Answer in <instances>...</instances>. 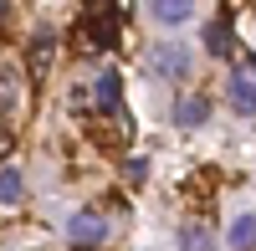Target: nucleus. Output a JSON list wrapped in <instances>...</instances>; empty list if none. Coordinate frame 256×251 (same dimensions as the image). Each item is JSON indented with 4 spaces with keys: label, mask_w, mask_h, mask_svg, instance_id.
<instances>
[{
    "label": "nucleus",
    "mask_w": 256,
    "mask_h": 251,
    "mask_svg": "<svg viewBox=\"0 0 256 251\" xmlns=\"http://www.w3.org/2000/svg\"><path fill=\"white\" fill-rule=\"evenodd\" d=\"M10 102V67H0V108Z\"/></svg>",
    "instance_id": "obj_14"
},
{
    "label": "nucleus",
    "mask_w": 256,
    "mask_h": 251,
    "mask_svg": "<svg viewBox=\"0 0 256 251\" xmlns=\"http://www.w3.org/2000/svg\"><path fill=\"white\" fill-rule=\"evenodd\" d=\"M92 98H98V108H102V113H118V77H113V72H102V77H98V88H92Z\"/></svg>",
    "instance_id": "obj_11"
},
{
    "label": "nucleus",
    "mask_w": 256,
    "mask_h": 251,
    "mask_svg": "<svg viewBox=\"0 0 256 251\" xmlns=\"http://www.w3.org/2000/svg\"><path fill=\"white\" fill-rule=\"evenodd\" d=\"M67 231H72V241H77L82 251H92V246H98L102 236H108V220H102L98 210H77V216H72V226H67Z\"/></svg>",
    "instance_id": "obj_2"
},
{
    "label": "nucleus",
    "mask_w": 256,
    "mask_h": 251,
    "mask_svg": "<svg viewBox=\"0 0 256 251\" xmlns=\"http://www.w3.org/2000/svg\"><path fill=\"white\" fill-rule=\"evenodd\" d=\"M10 154V128H0V159Z\"/></svg>",
    "instance_id": "obj_15"
},
{
    "label": "nucleus",
    "mask_w": 256,
    "mask_h": 251,
    "mask_svg": "<svg viewBox=\"0 0 256 251\" xmlns=\"http://www.w3.org/2000/svg\"><path fill=\"white\" fill-rule=\"evenodd\" d=\"M241 77L256 88V52H241Z\"/></svg>",
    "instance_id": "obj_13"
},
{
    "label": "nucleus",
    "mask_w": 256,
    "mask_h": 251,
    "mask_svg": "<svg viewBox=\"0 0 256 251\" xmlns=\"http://www.w3.org/2000/svg\"><path fill=\"white\" fill-rule=\"evenodd\" d=\"M52 52H56V36H52V31H36V41H31V56H26L31 77H46V72H52Z\"/></svg>",
    "instance_id": "obj_5"
},
{
    "label": "nucleus",
    "mask_w": 256,
    "mask_h": 251,
    "mask_svg": "<svg viewBox=\"0 0 256 251\" xmlns=\"http://www.w3.org/2000/svg\"><path fill=\"white\" fill-rule=\"evenodd\" d=\"M174 123H180V128H205V123H210V102L205 98H180L174 102Z\"/></svg>",
    "instance_id": "obj_6"
},
{
    "label": "nucleus",
    "mask_w": 256,
    "mask_h": 251,
    "mask_svg": "<svg viewBox=\"0 0 256 251\" xmlns=\"http://www.w3.org/2000/svg\"><path fill=\"white\" fill-rule=\"evenodd\" d=\"M82 31H88V36H82V41H88V46H92V52H98V46H102V52H108V46H113V41H118V10H108V16H102V20L92 16V20H88V26H82Z\"/></svg>",
    "instance_id": "obj_4"
},
{
    "label": "nucleus",
    "mask_w": 256,
    "mask_h": 251,
    "mask_svg": "<svg viewBox=\"0 0 256 251\" xmlns=\"http://www.w3.org/2000/svg\"><path fill=\"white\" fill-rule=\"evenodd\" d=\"M148 72L164 77V82H180L190 72V52L180 41H159V46H148Z\"/></svg>",
    "instance_id": "obj_1"
},
{
    "label": "nucleus",
    "mask_w": 256,
    "mask_h": 251,
    "mask_svg": "<svg viewBox=\"0 0 256 251\" xmlns=\"http://www.w3.org/2000/svg\"><path fill=\"white\" fill-rule=\"evenodd\" d=\"M26 200V180H20V170H0V205H20Z\"/></svg>",
    "instance_id": "obj_8"
},
{
    "label": "nucleus",
    "mask_w": 256,
    "mask_h": 251,
    "mask_svg": "<svg viewBox=\"0 0 256 251\" xmlns=\"http://www.w3.org/2000/svg\"><path fill=\"white\" fill-rule=\"evenodd\" d=\"M180 251H216V241L205 226H190V231H180Z\"/></svg>",
    "instance_id": "obj_12"
},
{
    "label": "nucleus",
    "mask_w": 256,
    "mask_h": 251,
    "mask_svg": "<svg viewBox=\"0 0 256 251\" xmlns=\"http://www.w3.org/2000/svg\"><path fill=\"white\" fill-rule=\"evenodd\" d=\"M190 16H195L190 0H159V6H154V20H159V26H184Z\"/></svg>",
    "instance_id": "obj_7"
},
{
    "label": "nucleus",
    "mask_w": 256,
    "mask_h": 251,
    "mask_svg": "<svg viewBox=\"0 0 256 251\" xmlns=\"http://www.w3.org/2000/svg\"><path fill=\"white\" fill-rule=\"evenodd\" d=\"M205 46H210V52H216V56H226L230 46H236V36H230V20H226V16H220V20H216V26H210V31H205Z\"/></svg>",
    "instance_id": "obj_10"
},
{
    "label": "nucleus",
    "mask_w": 256,
    "mask_h": 251,
    "mask_svg": "<svg viewBox=\"0 0 256 251\" xmlns=\"http://www.w3.org/2000/svg\"><path fill=\"white\" fill-rule=\"evenodd\" d=\"M230 246H236V251H251L256 246V216H236V220H230V236H226Z\"/></svg>",
    "instance_id": "obj_9"
},
{
    "label": "nucleus",
    "mask_w": 256,
    "mask_h": 251,
    "mask_svg": "<svg viewBox=\"0 0 256 251\" xmlns=\"http://www.w3.org/2000/svg\"><path fill=\"white\" fill-rule=\"evenodd\" d=\"M226 102H230L241 118H256V88H251L241 72H230V77H226Z\"/></svg>",
    "instance_id": "obj_3"
}]
</instances>
